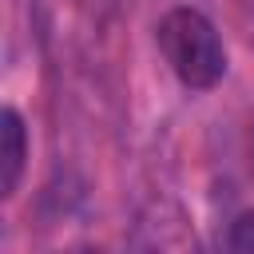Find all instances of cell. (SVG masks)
I'll use <instances>...</instances> for the list:
<instances>
[{
  "instance_id": "1",
  "label": "cell",
  "mask_w": 254,
  "mask_h": 254,
  "mask_svg": "<svg viewBox=\"0 0 254 254\" xmlns=\"http://www.w3.org/2000/svg\"><path fill=\"white\" fill-rule=\"evenodd\" d=\"M155 44L187 91H210L226 75V44L198 8H171L155 28Z\"/></svg>"
},
{
  "instance_id": "2",
  "label": "cell",
  "mask_w": 254,
  "mask_h": 254,
  "mask_svg": "<svg viewBox=\"0 0 254 254\" xmlns=\"http://www.w3.org/2000/svg\"><path fill=\"white\" fill-rule=\"evenodd\" d=\"M24 167H28V131H24L20 111L4 107V115H0V190H4V198L16 194Z\"/></svg>"
},
{
  "instance_id": "3",
  "label": "cell",
  "mask_w": 254,
  "mask_h": 254,
  "mask_svg": "<svg viewBox=\"0 0 254 254\" xmlns=\"http://www.w3.org/2000/svg\"><path fill=\"white\" fill-rule=\"evenodd\" d=\"M226 246L238 250V254H254V210H246V214H238V218L230 222Z\"/></svg>"
}]
</instances>
